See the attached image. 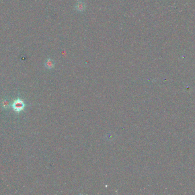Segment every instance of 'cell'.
I'll list each match as a JSON object with an SVG mask.
<instances>
[{
  "label": "cell",
  "instance_id": "cell-1",
  "mask_svg": "<svg viewBox=\"0 0 195 195\" xmlns=\"http://www.w3.org/2000/svg\"><path fill=\"white\" fill-rule=\"evenodd\" d=\"M13 109L17 113H20L23 111L26 107V104L23 100L18 99L14 101L12 104Z\"/></svg>",
  "mask_w": 195,
  "mask_h": 195
},
{
  "label": "cell",
  "instance_id": "cell-4",
  "mask_svg": "<svg viewBox=\"0 0 195 195\" xmlns=\"http://www.w3.org/2000/svg\"><path fill=\"white\" fill-rule=\"evenodd\" d=\"M2 108H7L9 107V103L8 100H4L2 103Z\"/></svg>",
  "mask_w": 195,
  "mask_h": 195
},
{
  "label": "cell",
  "instance_id": "cell-2",
  "mask_svg": "<svg viewBox=\"0 0 195 195\" xmlns=\"http://www.w3.org/2000/svg\"><path fill=\"white\" fill-rule=\"evenodd\" d=\"M75 8L78 12H83L86 9L85 3L82 1H78L77 3L75 5Z\"/></svg>",
  "mask_w": 195,
  "mask_h": 195
},
{
  "label": "cell",
  "instance_id": "cell-3",
  "mask_svg": "<svg viewBox=\"0 0 195 195\" xmlns=\"http://www.w3.org/2000/svg\"><path fill=\"white\" fill-rule=\"evenodd\" d=\"M45 67L49 69H53L55 67V62L51 59H48L45 62Z\"/></svg>",
  "mask_w": 195,
  "mask_h": 195
}]
</instances>
